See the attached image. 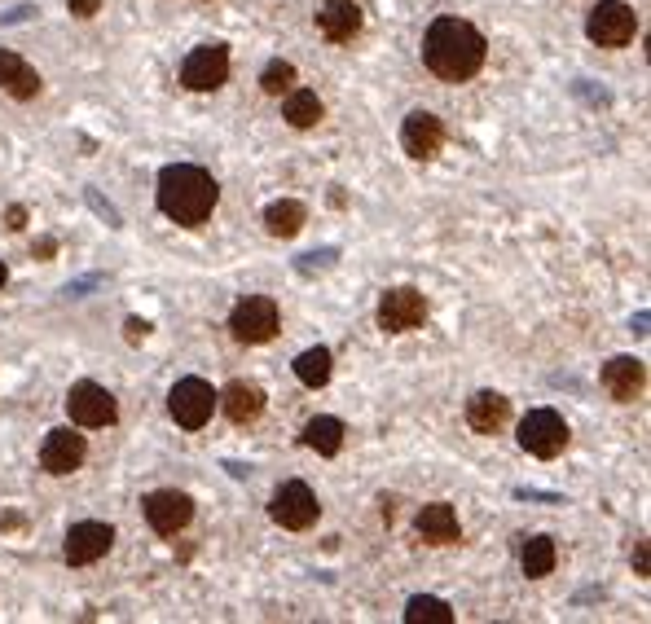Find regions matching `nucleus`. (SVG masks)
Listing matches in <instances>:
<instances>
[{
	"label": "nucleus",
	"instance_id": "obj_3",
	"mask_svg": "<svg viewBox=\"0 0 651 624\" xmlns=\"http://www.w3.org/2000/svg\"><path fill=\"white\" fill-rule=\"evenodd\" d=\"M638 31V14L625 0H599L590 9V22H586V36L599 44V49H625Z\"/></svg>",
	"mask_w": 651,
	"mask_h": 624
},
{
	"label": "nucleus",
	"instance_id": "obj_27",
	"mask_svg": "<svg viewBox=\"0 0 651 624\" xmlns=\"http://www.w3.org/2000/svg\"><path fill=\"white\" fill-rule=\"evenodd\" d=\"M260 88H264L269 97H282L286 88H295V66L282 62V58H273V62L260 71Z\"/></svg>",
	"mask_w": 651,
	"mask_h": 624
},
{
	"label": "nucleus",
	"instance_id": "obj_10",
	"mask_svg": "<svg viewBox=\"0 0 651 624\" xmlns=\"http://www.w3.org/2000/svg\"><path fill=\"white\" fill-rule=\"evenodd\" d=\"M427 321V299L414 286H392L379 299V326L388 334H410Z\"/></svg>",
	"mask_w": 651,
	"mask_h": 624
},
{
	"label": "nucleus",
	"instance_id": "obj_9",
	"mask_svg": "<svg viewBox=\"0 0 651 624\" xmlns=\"http://www.w3.org/2000/svg\"><path fill=\"white\" fill-rule=\"evenodd\" d=\"M229 80V49L225 44H198L181 66V84L190 93H216Z\"/></svg>",
	"mask_w": 651,
	"mask_h": 624
},
{
	"label": "nucleus",
	"instance_id": "obj_8",
	"mask_svg": "<svg viewBox=\"0 0 651 624\" xmlns=\"http://www.w3.org/2000/svg\"><path fill=\"white\" fill-rule=\"evenodd\" d=\"M66 414H71L75 427L97 431V427H110V422L119 418V405L102 383H75L71 392H66Z\"/></svg>",
	"mask_w": 651,
	"mask_h": 624
},
{
	"label": "nucleus",
	"instance_id": "obj_13",
	"mask_svg": "<svg viewBox=\"0 0 651 624\" xmlns=\"http://www.w3.org/2000/svg\"><path fill=\"white\" fill-rule=\"evenodd\" d=\"M194 519V501L190 493H176V488H159L146 497V523L159 537H176L185 523Z\"/></svg>",
	"mask_w": 651,
	"mask_h": 624
},
{
	"label": "nucleus",
	"instance_id": "obj_18",
	"mask_svg": "<svg viewBox=\"0 0 651 624\" xmlns=\"http://www.w3.org/2000/svg\"><path fill=\"white\" fill-rule=\"evenodd\" d=\"M506 418H511V400L502 392H476L467 400V427L476 431V436H498L506 427Z\"/></svg>",
	"mask_w": 651,
	"mask_h": 624
},
{
	"label": "nucleus",
	"instance_id": "obj_22",
	"mask_svg": "<svg viewBox=\"0 0 651 624\" xmlns=\"http://www.w3.org/2000/svg\"><path fill=\"white\" fill-rule=\"evenodd\" d=\"M304 220H308V211L300 198H278V203L264 207V229H269L273 238H295V233L304 229Z\"/></svg>",
	"mask_w": 651,
	"mask_h": 624
},
{
	"label": "nucleus",
	"instance_id": "obj_25",
	"mask_svg": "<svg viewBox=\"0 0 651 624\" xmlns=\"http://www.w3.org/2000/svg\"><path fill=\"white\" fill-rule=\"evenodd\" d=\"M520 563H524L528 581H542V576H550V572H555V541H550V537H528Z\"/></svg>",
	"mask_w": 651,
	"mask_h": 624
},
{
	"label": "nucleus",
	"instance_id": "obj_11",
	"mask_svg": "<svg viewBox=\"0 0 651 624\" xmlns=\"http://www.w3.org/2000/svg\"><path fill=\"white\" fill-rule=\"evenodd\" d=\"M88 458V440L80 436V431H71V427H58V431H49L40 444V466L49 475H71V471H80Z\"/></svg>",
	"mask_w": 651,
	"mask_h": 624
},
{
	"label": "nucleus",
	"instance_id": "obj_20",
	"mask_svg": "<svg viewBox=\"0 0 651 624\" xmlns=\"http://www.w3.org/2000/svg\"><path fill=\"white\" fill-rule=\"evenodd\" d=\"M0 88H5L9 97H18V102H31V97L40 93V75L36 66H27L18 58V53L0 49Z\"/></svg>",
	"mask_w": 651,
	"mask_h": 624
},
{
	"label": "nucleus",
	"instance_id": "obj_6",
	"mask_svg": "<svg viewBox=\"0 0 651 624\" xmlns=\"http://www.w3.org/2000/svg\"><path fill=\"white\" fill-rule=\"evenodd\" d=\"M168 409H172L176 427H185V431L207 427V418H212V409H216L212 383H207V378H181L168 396Z\"/></svg>",
	"mask_w": 651,
	"mask_h": 624
},
{
	"label": "nucleus",
	"instance_id": "obj_17",
	"mask_svg": "<svg viewBox=\"0 0 651 624\" xmlns=\"http://www.w3.org/2000/svg\"><path fill=\"white\" fill-rule=\"evenodd\" d=\"M361 22H366V14H361L357 0H326L322 14H317V31L330 44H348L361 31Z\"/></svg>",
	"mask_w": 651,
	"mask_h": 624
},
{
	"label": "nucleus",
	"instance_id": "obj_31",
	"mask_svg": "<svg viewBox=\"0 0 651 624\" xmlns=\"http://www.w3.org/2000/svg\"><path fill=\"white\" fill-rule=\"evenodd\" d=\"M634 572L647 576V541H638V550H634Z\"/></svg>",
	"mask_w": 651,
	"mask_h": 624
},
{
	"label": "nucleus",
	"instance_id": "obj_28",
	"mask_svg": "<svg viewBox=\"0 0 651 624\" xmlns=\"http://www.w3.org/2000/svg\"><path fill=\"white\" fill-rule=\"evenodd\" d=\"M66 9H71V18H93L102 14V0H66Z\"/></svg>",
	"mask_w": 651,
	"mask_h": 624
},
{
	"label": "nucleus",
	"instance_id": "obj_2",
	"mask_svg": "<svg viewBox=\"0 0 651 624\" xmlns=\"http://www.w3.org/2000/svg\"><path fill=\"white\" fill-rule=\"evenodd\" d=\"M220 203V185L212 181V172L198 163H168L159 172V211L172 225L198 229L212 220V211Z\"/></svg>",
	"mask_w": 651,
	"mask_h": 624
},
{
	"label": "nucleus",
	"instance_id": "obj_19",
	"mask_svg": "<svg viewBox=\"0 0 651 624\" xmlns=\"http://www.w3.org/2000/svg\"><path fill=\"white\" fill-rule=\"evenodd\" d=\"M414 528H418V537H423L427 545H454L462 537L458 515H454V506H449V501H432V506H423V510H418V519H414Z\"/></svg>",
	"mask_w": 651,
	"mask_h": 624
},
{
	"label": "nucleus",
	"instance_id": "obj_24",
	"mask_svg": "<svg viewBox=\"0 0 651 624\" xmlns=\"http://www.w3.org/2000/svg\"><path fill=\"white\" fill-rule=\"evenodd\" d=\"M330 365H335L330 348H308V352L295 356V378H300L304 387H326L330 383Z\"/></svg>",
	"mask_w": 651,
	"mask_h": 624
},
{
	"label": "nucleus",
	"instance_id": "obj_29",
	"mask_svg": "<svg viewBox=\"0 0 651 624\" xmlns=\"http://www.w3.org/2000/svg\"><path fill=\"white\" fill-rule=\"evenodd\" d=\"M124 330H128V343H141L150 334V321H141V317H128L124 321Z\"/></svg>",
	"mask_w": 651,
	"mask_h": 624
},
{
	"label": "nucleus",
	"instance_id": "obj_33",
	"mask_svg": "<svg viewBox=\"0 0 651 624\" xmlns=\"http://www.w3.org/2000/svg\"><path fill=\"white\" fill-rule=\"evenodd\" d=\"M9 282V269H5V260H0V286H5Z\"/></svg>",
	"mask_w": 651,
	"mask_h": 624
},
{
	"label": "nucleus",
	"instance_id": "obj_32",
	"mask_svg": "<svg viewBox=\"0 0 651 624\" xmlns=\"http://www.w3.org/2000/svg\"><path fill=\"white\" fill-rule=\"evenodd\" d=\"M53 251H58V247H53V238H44V242H40V247H36V255H44V260H49V255H53Z\"/></svg>",
	"mask_w": 651,
	"mask_h": 624
},
{
	"label": "nucleus",
	"instance_id": "obj_16",
	"mask_svg": "<svg viewBox=\"0 0 651 624\" xmlns=\"http://www.w3.org/2000/svg\"><path fill=\"white\" fill-rule=\"evenodd\" d=\"M216 405L225 409V418L234 422V427H247V422H256L264 414V387L247 383V378H234V383L216 396Z\"/></svg>",
	"mask_w": 651,
	"mask_h": 624
},
{
	"label": "nucleus",
	"instance_id": "obj_14",
	"mask_svg": "<svg viewBox=\"0 0 651 624\" xmlns=\"http://www.w3.org/2000/svg\"><path fill=\"white\" fill-rule=\"evenodd\" d=\"M401 146L410 159H436L440 146H445V124H440L432 110H414L401 124Z\"/></svg>",
	"mask_w": 651,
	"mask_h": 624
},
{
	"label": "nucleus",
	"instance_id": "obj_12",
	"mask_svg": "<svg viewBox=\"0 0 651 624\" xmlns=\"http://www.w3.org/2000/svg\"><path fill=\"white\" fill-rule=\"evenodd\" d=\"M110 545H115V528H110V523H75L62 541V559L71 567H88V563L106 559Z\"/></svg>",
	"mask_w": 651,
	"mask_h": 624
},
{
	"label": "nucleus",
	"instance_id": "obj_1",
	"mask_svg": "<svg viewBox=\"0 0 651 624\" xmlns=\"http://www.w3.org/2000/svg\"><path fill=\"white\" fill-rule=\"evenodd\" d=\"M484 58H489V44L467 18H436L423 36V62L436 80L445 84H462L471 75H480Z\"/></svg>",
	"mask_w": 651,
	"mask_h": 624
},
{
	"label": "nucleus",
	"instance_id": "obj_23",
	"mask_svg": "<svg viewBox=\"0 0 651 624\" xmlns=\"http://www.w3.org/2000/svg\"><path fill=\"white\" fill-rule=\"evenodd\" d=\"M304 444H308L313 453H322V458H335V453L344 449V422H339V418H326V414L313 418V422L304 427Z\"/></svg>",
	"mask_w": 651,
	"mask_h": 624
},
{
	"label": "nucleus",
	"instance_id": "obj_15",
	"mask_svg": "<svg viewBox=\"0 0 651 624\" xmlns=\"http://www.w3.org/2000/svg\"><path fill=\"white\" fill-rule=\"evenodd\" d=\"M603 387H608L612 400L634 405V400L643 396V387H647V365L638 361V356H612V361L603 365Z\"/></svg>",
	"mask_w": 651,
	"mask_h": 624
},
{
	"label": "nucleus",
	"instance_id": "obj_21",
	"mask_svg": "<svg viewBox=\"0 0 651 624\" xmlns=\"http://www.w3.org/2000/svg\"><path fill=\"white\" fill-rule=\"evenodd\" d=\"M326 115L322 97L308 93V88H286V102H282V119L291 128H317Z\"/></svg>",
	"mask_w": 651,
	"mask_h": 624
},
{
	"label": "nucleus",
	"instance_id": "obj_26",
	"mask_svg": "<svg viewBox=\"0 0 651 624\" xmlns=\"http://www.w3.org/2000/svg\"><path fill=\"white\" fill-rule=\"evenodd\" d=\"M405 620H410V624H454V611H449L445 598L418 594V598L405 603Z\"/></svg>",
	"mask_w": 651,
	"mask_h": 624
},
{
	"label": "nucleus",
	"instance_id": "obj_7",
	"mask_svg": "<svg viewBox=\"0 0 651 624\" xmlns=\"http://www.w3.org/2000/svg\"><path fill=\"white\" fill-rule=\"evenodd\" d=\"M229 330L238 343H269L278 334V304L269 295H247L229 312Z\"/></svg>",
	"mask_w": 651,
	"mask_h": 624
},
{
	"label": "nucleus",
	"instance_id": "obj_4",
	"mask_svg": "<svg viewBox=\"0 0 651 624\" xmlns=\"http://www.w3.org/2000/svg\"><path fill=\"white\" fill-rule=\"evenodd\" d=\"M520 449L533 453V458H559V453L568 449V422L555 414V409H533V414H524L520 422Z\"/></svg>",
	"mask_w": 651,
	"mask_h": 624
},
{
	"label": "nucleus",
	"instance_id": "obj_30",
	"mask_svg": "<svg viewBox=\"0 0 651 624\" xmlns=\"http://www.w3.org/2000/svg\"><path fill=\"white\" fill-rule=\"evenodd\" d=\"M5 220H9V229H14V233H18V229H27V207H9V211H5Z\"/></svg>",
	"mask_w": 651,
	"mask_h": 624
},
{
	"label": "nucleus",
	"instance_id": "obj_5",
	"mask_svg": "<svg viewBox=\"0 0 651 624\" xmlns=\"http://www.w3.org/2000/svg\"><path fill=\"white\" fill-rule=\"evenodd\" d=\"M269 515H273V523H278V528H286V532H304V528H313V523H317L322 506H317L313 488H308L304 479H286L278 493H273Z\"/></svg>",
	"mask_w": 651,
	"mask_h": 624
}]
</instances>
